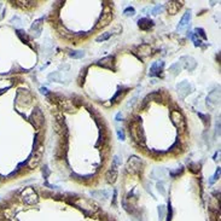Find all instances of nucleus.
Returning <instances> with one entry per match:
<instances>
[{
  "label": "nucleus",
  "instance_id": "obj_29",
  "mask_svg": "<svg viewBox=\"0 0 221 221\" xmlns=\"http://www.w3.org/2000/svg\"><path fill=\"white\" fill-rule=\"evenodd\" d=\"M110 36H111V33H104V34L99 35V36L95 39V41H98V42H100V41H105V40H108Z\"/></svg>",
  "mask_w": 221,
  "mask_h": 221
},
{
  "label": "nucleus",
  "instance_id": "obj_19",
  "mask_svg": "<svg viewBox=\"0 0 221 221\" xmlns=\"http://www.w3.org/2000/svg\"><path fill=\"white\" fill-rule=\"evenodd\" d=\"M42 22H44V18H40V20L35 21V22H34V23L32 24V27H30V30H32V32L36 33V34H35V37L40 35V32H41V27H42Z\"/></svg>",
  "mask_w": 221,
  "mask_h": 221
},
{
  "label": "nucleus",
  "instance_id": "obj_14",
  "mask_svg": "<svg viewBox=\"0 0 221 221\" xmlns=\"http://www.w3.org/2000/svg\"><path fill=\"white\" fill-rule=\"evenodd\" d=\"M180 62H183L184 66H185L189 71L193 70V69L197 66V62H196L191 56H183V57L180 58Z\"/></svg>",
  "mask_w": 221,
  "mask_h": 221
},
{
  "label": "nucleus",
  "instance_id": "obj_35",
  "mask_svg": "<svg viewBox=\"0 0 221 221\" xmlns=\"http://www.w3.org/2000/svg\"><path fill=\"white\" fill-rule=\"evenodd\" d=\"M117 166H121V159H120L119 156H114V158H112V167L116 168Z\"/></svg>",
  "mask_w": 221,
  "mask_h": 221
},
{
  "label": "nucleus",
  "instance_id": "obj_31",
  "mask_svg": "<svg viewBox=\"0 0 221 221\" xmlns=\"http://www.w3.org/2000/svg\"><path fill=\"white\" fill-rule=\"evenodd\" d=\"M183 168H180V169H176V170H172V172H169V175L172 176V178H176L178 175H180L181 173H183Z\"/></svg>",
  "mask_w": 221,
  "mask_h": 221
},
{
  "label": "nucleus",
  "instance_id": "obj_2",
  "mask_svg": "<svg viewBox=\"0 0 221 221\" xmlns=\"http://www.w3.org/2000/svg\"><path fill=\"white\" fill-rule=\"evenodd\" d=\"M170 120L173 122V125L178 128V130L180 133H185L186 132V121H185V117L183 116V114L178 110H172L170 111Z\"/></svg>",
  "mask_w": 221,
  "mask_h": 221
},
{
  "label": "nucleus",
  "instance_id": "obj_7",
  "mask_svg": "<svg viewBox=\"0 0 221 221\" xmlns=\"http://www.w3.org/2000/svg\"><path fill=\"white\" fill-rule=\"evenodd\" d=\"M55 130L56 133L62 138L65 139L68 137V127L65 125V121H64L63 117H58L55 122Z\"/></svg>",
  "mask_w": 221,
  "mask_h": 221
},
{
  "label": "nucleus",
  "instance_id": "obj_16",
  "mask_svg": "<svg viewBox=\"0 0 221 221\" xmlns=\"http://www.w3.org/2000/svg\"><path fill=\"white\" fill-rule=\"evenodd\" d=\"M105 180L108 184H114L117 180V170L116 168L111 167L106 173H105Z\"/></svg>",
  "mask_w": 221,
  "mask_h": 221
},
{
  "label": "nucleus",
  "instance_id": "obj_24",
  "mask_svg": "<svg viewBox=\"0 0 221 221\" xmlns=\"http://www.w3.org/2000/svg\"><path fill=\"white\" fill-rule=\"evenodd\" d=\"M180 70H181V64L180 63L173 64V65L169 68V73H170L172 75H174V76H176V75L180 73Z\"/></svg>",
  "mask_w": 221,
  "mask_h": 221
},
{
  "label": "nucleus",
  "instance_id": "obj_37",
  "mask_svg": "<svg viewBox=\"0 0 221 221\" xmlns=\"http://www.w3.org/2000/svg\"><path fill=\"white\" fill-rule=\"evenodd\" d=\"M194 34H196V35H198V34H199V35H201L203 39H207V35H205V33H204V30H203L202 28H196Z\"/></svg>",
  "mask_w": 221,
  "mask_h": 221
},
{
  "label": "nucleus",
  "instance_id": "obj_15",
  "mask_svg": "<svg viewBox=\"0 0 221 221\" xmlns=\"http://www.w3.org/2000/svg\"><path fill=\"white\" fill-rule=\"evenodd\" d=\"M138 27L141 29V30H150L152 27H154V22L150 20V18H140L138 21Z\"/></svg>",
  "mask_w": 221,
  "mask_h": 221
},
{
  "label": "nucleus",
  "instance_id": "obj_30",
  "mask_svg": "<svg viewBox=\"0 0 221 221\" xmlns=\"http://www.w3.org/2000/svg\"><path fill=\"white\" fill-rule=\"evenodd\" d=\"M123 13H125V16H134L135 10H134V7H127L126 10L123 11Z\"/></svg>",
  "mask_w": 221,
  "mask_h": 221
},
{
  "label": "nucleus",
  "instance_id": "obj_23",
  "mask_svg": "<svg viewBox=\"0 0 221 221\" xmlns=\"http://www.w3.org/2000/svg\"><path fill=\"white\" fill-rule=\"evenodd\" d=\"M187 36H189L192 41H193L194 46H201V45H202V40H201V39L198 37V35H196L194 33L189 32V33H187Z\"/></svg>",
  "mask_w": 221,
  "mask_h": 221
},
{
  "label": "nucleus",
  "instance_id": "obj_10",
  "mask_svg": "<svg viewBox=\"0 0 221 221\" xmlns=\"http://www.w3.org/2000/svg\"><path fill=\"white\" fill-rule=\"evenodd\" d=\"M183 5H184L183 1H168L166 5V9L169 15H175L183 7Z\"/></svg>",
  "mask_w": 221,
  "mask_h": 221
},
{
  "label": "nucleus",
  "instance_id": "obj_5",
  "mask_svg": "<svg viewBox=\"0 0 221 221\" xmlns=\"http://www.w3.org/2000/svg\"><path fill=\"white\" fill-rule=\"evenodd\" d=\"M111 20H112V11H111L110 7H105L104 11H103V13H102V16H100L99 20L97 21L94 28L95 29L105 28V27L111 22Z\"/></svg>",
  "mask_w": 221,
  "mask_h": 221
},
{
  "label": "nucleus",
  "instance_id": "obj_44",
  "mask_svg": "<svg viewBox=\"0 0 221 221\" xmlns=\"http://www.w3.org/2000/svg\"><path fill=\"white\" fill-rule=\"evenodd\" d=\"M116 199H117V191L115 190V191H114V197H112V205H114V207H116V204H117V203H116Z\"/></svg>",
  "mask_w": 221,
  "mask_h": 221
},
{
  "label": "nucleus",
  "instance_id": "obj_4",
  "mask_svg": "<svg viewBox=\"0 0 221 221\" xmlns=\"http://www.w3.org/2000/svg\"><path fill=\"white\" fill-rule=\"evenodd\" d=\"M21 197H22L23 202L26 204H29V205L36 204L37 201H39V196H37V193L35 192V190L33 187H26L21 192Z\"/></svg>",
  "mask_w": 221,
  "mask_h": 221
},
{
  "label": "nucleus",
  "instance_id": "obj_8",
  "mask_svg": "<svg viewBox=\"0 0 221 221\" xmlns=\"http://www.w3.org/2000/svg\"><path fill=\"white\" fill-rule=\"evenodd\" d=\"M41 152H42V149L41 148H37L35 151H33V154L30 155V157L27 159V163H28V167L30 169H34L39 166L40 161H41Z\"/></svg>",
  "mask_w": 221,
  "mask_h": 221
},
{
  "label": "nucleus",
  "instance_id": "obj_9",
  "mask_svg": "<svg viewBox=\"0 0 221 221\" xmlns=\"http://www.w3.org/2000/svg\"><path fill=\"white\" fill-rule=\"evenodd\" d=\"M97 65L99 66H103L105 69H110V70H116V66H115V57L114 56H108V57H104L102 58L100 61L97 62Z\"/></svg>",
  "mask_w": 221,
  "mask_h": 221
},
{
  "label": "nucleus",
  "instance_id": "obj_27",
  "mask_svg": "<svg viewBox=\"0 0 221 221\" xmlns=\"http://www.w3.org/2000/svg\"><path fill=\"white\" fill-rule=\"evenodd\" d=\"M48 79H50V80H53V81H56V82H62V80H61V74H59L58 71L50 74V75H48Z\"/></svg>",
  "mask_w": 221,
  "mask_h": 221
},
{
  "label": "nucleus",
  "instance_id": "obj_39",
  "mask_svg": "<svg viewBox=\"0 0 221 221\" xmlns=\"http://www.w3.org/2000/svg\"><path fill=\"white\" fill-rule=\"evenodd\" d=\"M42 174H44V178H47V176L50 175V169H48L47 166H44V168H42Z\"/></svg>",
  "mask_w": 221,
  "mask_h": 221
},
{
  "label": "nucleus",
  "instance_id": "obj_21",
  "mask_svg": "<svg viewBox=\"0 0 221 221\" xmlns=\"http://www.w3.org/2000/svg\"><path fill=\"white\" fill-rule=\"evenodd\" d=\"M167 175V170L163 168H156L152 172V178H164Z\"/></svg>",
  "mask_w": 221,
  "mask_h": 221
},
{
  "label": "nucleus",
  "instance_id": "obj_28",
  "mask_svg": "<svg viewBox=\"0 0 221 221\" xmlns=\"http://www.w3.org/2000/svg\"><path fill=\"white\" fill-rule=\"evenodd\" d=\"M17 35H18V37H20V39H21L23 42H28V41H29V37H28V35L23 32V30H17Z\"/></svg>",
  "mask_w": 221,
  "mask_h": 221
},
{
  "label": "nucleus",
  "instance_id": "obj_33",
  "mask_svg": "<svg viewBox=\"0 0 221 221\" xmlns=\"http://www.w3.org/2000/svg\"><path fill=\"white\" fill-rule=\"evenodd\" d=\"M172 216H173V209H172V204L170 202L168 203V214H167V221H172Z\"/></svg>",
  "mask_w": 221,
  "mask_h": 221
},
{
  "label": "nucleus",
  "instance_id": "obj_26",
  "mask_svg": "<svg viewBox=\"0 0 221 221\" xmlns=\"http://www.w3.org/2000/svg\"><path fill=\"white\" fill-rule=\"evenodd\" d=\"M189 169L191 170V172H192V173L197 174V173L199 172V169H201V166H199L198 163H194V162H192V163H190Z\"/></svg>",
  "mask_w": 221,
  "mask_h": 221
},
{
  "label": "nucleus",
  "instance_id": "obj_13",
  "mask_svg": "<svg viewBox=\"0 0 221 221\" xmlns=\"http://www.w3.org/2000/svg\"><path fill=\"white\" fill-rule=\"evenodd\" d=\"M163 66H164V62H162V61L152 63L151 68H150L149 75L150 76H159L162 74V71H163Z\"/></svg>",
  "mask_w": 221,
  "mask_h": 221
},
{
  "label": "nucleus",
  "instance_id": "obj_32",
  "mask_svg": "<svg viewBox=\"0 0 221 221\" xmlns=\"http://www.w3.org/2000/svg\"><path fill=\"white\" fill-rule=\"evenodd\" d=\"M170 151H173V152H178V151H180V143H179V140H176V141L174 143V145L170 148Z\"/></svg>",
  "mask_w": 221,
  "mask_h": 221
},
{
  "label": "nucleus",
  "instance_id": "obj_11",
  "mask_svg": "<svg viewBox=\"0 0 221 221\" xmlns=\"http://www.w3.org/2000/svg\"><path fill=\"white\" fill-rule=\"evenodd\" d=\"M176 88H178V92H179V94L181 95L183 98H185V97H186V95L189 94L190 92L192 91V85H191V84H189L187 81H183V82L178 84Z\"/></svg>",
  "mask_w": 221,
  "mask_h": 221
},
{
  "label": "nucleus",
  "instance_id": "obj_25",
  "mask_svg": "<svg viewBox=\"0 0 221 221\" xmlns=\"http://www.w3.org/2000/svg\"><path fill=\"white\" fill-rule=\"evenodd\" d=\"M69 56H70L71 58L79 59V58L85 57V52H84V51H70V52H69Z\"/></svg>",
  "mask_w": 221,
  "mask_h": 221
},
{
  "label": "nucleus",
  "instance_id": "obj_22",
  "mask_svg": "<svg viewBox=\"0 0 221 221\" xmlns=\"http://www.w3.org/2000/svg\"><path fill=\"white\" fill-rule=\"evenodd\" d=\"M126 92H127V91H122V90L120 88V90H119V91L115 93V95L111 98V100H110V102H111V104H115V103H117V102H119V100H120V99H121L123 95L126 94Z\"/></svg>",
  "mask_w": 221,
  "mask_h": 221
},
{
  "label": "nucleus",
  "instance_id": "obj_6",
  "mask_svg": "<svg viewBox=\"0 0 221 221\" xmlns=\"http://www.w3.org/2000/svg\"><path fill=\"white\" fill-rule=\"evenodd\" d=\"M30 121H32V123L36 129H40L42 127L44 122H45V117H44L42 111L39 108L34 109V111L32 112V116H30Z\"/></svg>",
  "mask_w": 221,
  "mask_h": 221
},
{
  "label": "nucleus",
  "instance_id": "obj_3",
  "mask_svg": "<svg viewBox=\"0 0 221 221\" xmlns=\"http://www.w3.org/2000/svg\"><path fill=\"white\" fill-rule=\"evenodd\" d=\"M143 161L137 156H130L128 162H127V170L130 173V174H139L141 170H143Z\"/></svg>",
  "mask_w": 221,
  "mask_h": 221
},
{
  "label": "nucleus",
  "instance_id": "obj_43",
  "mask_svg": "<svg viewBox=\"0 0 221 221\" xmlns=\"http://www.w3.org/2000/svg\"><path fill=\"white\" fill-rule=\"evenodd\" d=\"M219 176H220V168L218 167V169H216V173H215V175L213 176V179L210 180V183H213L214 180H216V179H219Z\"/></svg>",
  "mask_w": 221,
  "mask_h": 221
},
{
  "label": "nucleus",
  "instance_id": "obj_20",
  "mask_svg": "<svg viewBox=\"0 0 221 221\" xmlns=\"http://www.w3.org/2000/svg\"><path fill=\"white\" fill-rule=\"evenodd\" d=\"M91 196H93V197H98V198H103V199H106V198H109L110 192H109V191H106V190L91 191Z\"/></svg>",
  "mask_w": 221,
  "mask_h": 221
},
{
  "label": "nucleus",
  "instance_id": "obj_46",
  "mask_svg": "<svg viewBox=\"0 0 221 221\" xmlns=\"http://www.w3.org/2000/svg\"><path fill=\"white\" fill-rule=\"evenodd\" d=\"M122 117H123V115H122L121 112H119V114L116 115V117H115V119H116V121H121V120H122Z\"/></svg>",
  "mask_w": 221,
  "mask_h": 221
},
{
  "label": "nucleus",
  "instance_id": "obj_38",
  "mask_svg": "<svg viewBox=\"0 0 221 221\" xmlns=\"http://www.w3.org/2000/svg\"><path fill=\"white\" fill-rule=\"evenodd\" d=\"M198 116H201V117L203 119V122H204L205 125H207V123L209 125V116H208V115H203L202 112H198Z\"/></svg>",
  "mask_w": 221,
  "mask_h": 221
},
{
  "label": "nucleus",
  "instance_id": "obj_45",
  "mask_svg": "<svg viewBox=\"0 0 221 221\" xmlns=\"http://www.w3.org/2000/svg\"><path fill=\"white\" fill-rule=\"evenodd\" d=\"M40 92H41L42 94H45V95H47L48 93H50V91H48L46 87H41V88H40Z\"/></svg>",
  "mask_w": 221,
  "mask_h": 221
},
{
  "label": "nucleus",
  "instance_id": "obj_34",
  "mask_svg": "<svg viewBox=\"0 0 221 221\" xmlns=\"http://www.w3.org/2000/svg\"><path fill=\"white\" fill-rule=\"evenodd\" d=\"M117 138H119L120 140H122V141L126 139V135H125L123 129H121V128H119V129H117Z\"/></svg>",
  "mask_w": 221,
  "mask_h": 221
},
{
  "label": "nucleus",
  "instance_id": "obj_1",
  "mask_svg": "<svg viewBox=\"0 0 221 221\" xmlns=\"http://www.w3.org/2000/svg\"><path fill=\"white\" fill-rule=\"evenodd\" d=\"M129 135L134 141L145 148V133L141 127V117L137 116L135 120H132L129 123Z\"/></svg>",
  "mask_w": 221,
  "mask_h": 221
},
{
  "label": "nucleus",
  "instance_id": "obj_17",
  "mask_svg": "<svg viewBox=\"0 0 221 221\" xmlns=\"http://www.w3.org/2000/svg\"><path fill=\"white\" fill-rule=\"evenodd\" d=\"M62 110H65V111H73L74 110V103L71 100H68V99H64L62 98L61 102L57 104Z\"/></svg>",
  "mask_w": 221,
  "mask_h": 221
},
{
  "label": "nucleus",
  "instance_id": "obj_40",
  "mask_svg": "<svg viewBox=\"0 0 221 221\" xmlns=\"http://www.w3.org/2000/svg\"><path fill=\"white\" fill-rule=\"evenodd\" d=\"M162 10H163V6H161V5H157V6H156V7H155V9L152 10V15H158V13H159V12H161Z\"/></svg>",
  "mask_w": 221,
  "mask_h": 221
},
{
  "label": "nucleus",
  "instance_id": "obj_42",
  "mask_svg": "<svg viewBox=\"0 0 221 221\" xmlns=\"http://www.w3.org/2000/svg\"><path fill=\"white\" fill-rule=\"evenodd\" d=\"M158 214H159V218H164V205H159L158 207Z\"/></svg>",
  "mask_w": 221,
  "mask_h": 221
},
{
  "label": "nucleus",
  "instance_id": "obj_47",
  "mask_svg": "<svg viewBox=\"0 0 221 221\" xmlns=\"http://www.w3.org/2000/svg\"><path fill=\"white\" fill-rule=\"evenodd\" d=\"M0 181H1V175H0Z\"/></svg>",
  "mask_w": 221,
  "mask_h": 221
},
{
  "label": "nucleus",
  "instance_id": "obj_41",
  "mask_svg": "<svg viewBox=\"0 0 221 221\" xmlns=\"http://www.w3.org/2000/svg\"><path fill=\"white\" fill-rule=\"evenodd\" d=\"M157 190L161 192V193H162V194H166V190H164V187H163V183H162V181L157 184Z\"/></svg>",
  "mask_w": 221,
  "mask_h": 221
},
{
  "label": "nucleus",
  "instance_id": "obj_36",
  "mask_svg": "<svg viewBox=\"0 0 221 221\" xmlns=\"http://www.w3.org/2000/svg\"><path fill=\"white\" fill-rule=\"evenodd\" d=\"M86 74H87V69H84V74L81 73V75H80V77H79V84H80V85H84V82H85V77H86Z\"/></svg>",
  "mask_w": 221,
  "mask_h": 221
},
{
  "label": "nucleus",
  "instance_id": "obj_18",
  "mask_svg": "<svg viewBox=\"0 0 221 221\" xmlns=\"http://www.w3.org/2000/svg\"><path fill=\"white\" fill-rule=\"evenodd\" d=\"M190 20H191V11H187V12L183 16V18H181V21H180V23H179V26H178V32H181V30L189 24Z\"/></svg>",
  "mask_w": 221,
  "mask_h": 221
},
{
  "label": "nucleus",
  "instance_id": "obj_12",
  "mask_svg": "<svg viewBox=\"0 0 221 221\" xmlns=\"http://www.w3.org/2000/svg\"><path fill=\"white\" fill-rule=\"evenodd\" d=\"M151 46L148 45V44H141L137 47V52L139 53V58H145V57H149L151 55Z\"/></svg>",
  "mask_w": 221,
  "mask_h": 221
}]
</instances>
